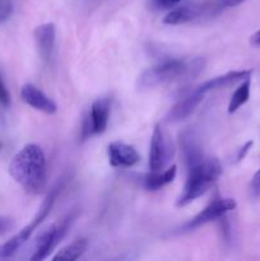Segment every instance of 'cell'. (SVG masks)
I'll return each instance as SVG.
<instances>
[{"instance_id": "obj_24", "label": "cell", "mask_w": 260, "mask_h": 261, "mask_svg": "<svg viewBox=\"0 0 260 261\" xmlns=\"http://www.w3.org/2000/svg\"><path fill=\"white\" fill-rule=\"evenodd\" d=\"M0 105L8 107L10 105V94L8 88L5 87L4 82H3L2 76H0Z\"/></svg>"}, {"instance_id": "obj_7", "label": "cell", "mask_w": 260, "mask_h": 261, "mask_svg": "<svg viewBox=\"0 0 260 261\" xmlns=\"http://www.w3.org/2000/svg\"><path fill=\"white\" fill-rule=\"evenodd\" d=\"M111 115V99L98 98L92 103L91 110L83 120L81 138L82 140L89 139L93 135L102 134L106 130Z\"/></svg>"}, {"instance_id": "obj_20", "label": "cell", "mask_w": 260, "mask_h": 261, "mask_svg": "<svg viewBox=\"0 0 260 261\" xmlns=\"http://www.w3.org/2000/svg\"><path fill=\"white\" fill-rule=\"evenodd\" d=\"M244 2H246V0H214L212 9H216L217 12H219V10H223L226 8L237 7V5L242 4Z\"/></svg>"}, {"instance_id": "obj_19", "label": "cell", "mask_w": 260, "mask_h": 261, "mask_svg": "<svg viewBox=\"0 0 260 261\" xmlns=\"http://www.w3.org/2000/svg\"><path fill=\"white\" fill-rule=\"evenodd\" d=\"M13 12L12 0H0V23L9 19Z\"/></svg>"}, {"instance_id": "obj_25", "label": "cell", "mask_w": 260, "mask_h": 261, "mask_svg": "<svg viewBox=\"0 0 260 261\" xmlns=\"http://www.w3.org/2000/svg\"><path fill=\"white\" fill-rule=\"evenodd\" d=\"M183 0H153V4L157 9H172Z\"/></svg>"}, {"instance_id": "obj_14", "label": "cell", "mask_w": 260, "mask_h": 261, "mask_svg": "<svg viewBox=\"0 0 260 261\" xmlns=\"http://www.w3.org/2000/svg\"><path fill=\"white\" fill-rule=\"evenodd\" d=\"M176 173H177V167L175 165H172L165 171H158V172L150 171V173L143 176V186L148 191H158L172 182L176 177Z\"/></svg>"}, {"instance_id": "obj_5", "label": "cell", "mask_w": 260, "mask_h": 261, "mask_svg": "<svg viewBox=\"0 0 260 261\" xmlns=\"http://www.w3.org/2000/svg\"><path fill=\"white\" fill-rule=\"evenodd\" d=\"M74 219H75V214H68L59 223H53L43 228L36 237V241L33 244V254L30 257V260H45L53 252V250L58 246L59 242L64 239L66 232L73 224Z\"/></svg>"}, {"instance_id": "obj_12", "label": "cell", "mask_w": 260, "mask_h": 261, "mask_svg": "<svg viewBox=\"0 0 260 261\" xmlns=\"http://www.w3.org/2000/svg\"><path fill=\"white\" fill-rule=\"evenodd\" d=\"M204 96H205V94H204L203 92L199 91L198 88L194 89L191 93H189L188 96H185L183 99H180V101L170 110V112H168L167 115L168 121L178 122L190 116V115L195 111L196 107L201 103V101L204 99Z\"/></svg>"}, {"instance_id": "obj_26", "label": "cell", "mask_w": 260, "mask_h": 261, "mask_svg": "<svg viewBox=\"0 0 260 261\" xmlns=\"http://www.w3.org/2000/svg\"><path fill=\"white\" fill-rule=\"evenodd\" d=\"M250 43L252 46H256V47H260V30L256 31L254 35L250 37Z\"/></svg>"}, {"instance_id": "obj_21", "label": "cell", "mask_w": 260, "mask_h": 261, "mask_svg": "<svg viewBox=\"0 0 260 261\" xmlns=\"http://www.w3.org/2000/svg\"><path fill=\"white\" fill-rule=\"evenodd\" d=\"M252 145H254V142H252V140H249V142L245 143L242 147H240L239 149H237L236 155H235V163L242 162V161L245 160V157L247 155V153H249L250 149L252 148Z\"/></svg>"}, {"instance_id": "obj_17", "label": "cell", "mask_w": 260, "mask_h": 261, "mask_svg": "<svg viewBox=\"0 0 260 261\" xmlns=\"http://www.w3.org/2000/svg\"><path fill=\"white\" fill-rule=\"evenodd\" d=\"M199 9L191 7H180L175 8V9L171 10L165 18H163V23L168 25H177V24H184V23H188L190 20H193L194 18H196L199 15Z\"/></svg>"}, {"instance_id": "obj_18", "label": "cell", "mask_w": 260, "mask_h": 261, "mask_svg": "<svg viewBox=\"0 0 260 261\" xmlns=\"http://www.w3.org/2000/svg\"><path fill=\"white\" fill-rule=\"evenodd\" d=\"M87 247H88V241L86 239H78L71 242L70 245L64 247V249H61L60 251H58V254L53 257V260H78L86 252Z\"/></svg>"}, {"instance_id": "obj_11", "label": "cell", "mask_w": 260, "mask_h": 261, "mask_svg": "<svg viewBox=\"0 0 260 261\" xmlns=\"http://www.w3.org/2000/svg\"><path fill=\"white\" fill-rule=\"evenodd\" d=\"M20 98L28 106L46 115H54L58 112V105L53 99L48 98L40 88H37V87L31 83L22 86V88H20Z\"/></svg>"}, {"instance_id": "obj_2", "label": "cell", "mask_w": 260, "mask_h": 261, "mask_svg": "<svg viewBox=\"0 0 260 261\" xmlns=\"http://www.w3.org/2000/svg\"><path fill=\"white\" fill-rule=\"evenodd\" d=\"M204 61L201 59L184 60L171 59L145 69L138 76L137 87L139 89H152L178 79L195 76L203 70Z\"/></svg>"}, {"instance_id": "obj_23", "label": "cell", "mask_w": 260, "mask_h": 261, "mask_svg": "<svg viewBox=\"0 0 260 261\" xmlns=\"http://www.w3.org/2000/svg\"><path fill=\"white\" fill-rule=\"evenodd\" d=\"M14 227V221L9 217L0 216V236L8 233Z\"/></svg>"}, {"instance_id": "obj_10", "label": "cell", "mask_w": 260, "mask_h": 261, "mask_svg": "<svg viewBox=\"0 0 260 261\" xmlns=\"http://www.w3.org/2000/svg\"><path fill=\"white\" fill-rule=\"evenodd\" d=\"M109 163L111 167L129 168L140 161V154L133 145L122 142H112L107 147Z\"/></svg>"}, {"instance_id": "obj_16", "label": "cell", "mask_w": 260, "mask_h": 261, "mask_svg": "<svg viewBox=\"0 0 260 261\" xmlns=\"http://www.w3.org/2000/svg\"><path fill=\"white\" fill-rule=\"evenodd\" d=\"M250 93H251V78H246L240 82V86L232 93L228 107H227L228 114H235L240 107L244 106L250 99Z\"/></svg>"}, {"instance_id": "obj_4", "label": "cell", "mask_w": 260, "mask_h": 261, "mask_svg": "<svg viewBox=\"0 0 260 261\" xmlns=\"http://www.w3.org/2000/svg\"><path fill=\"white\" fill-rule=\"evenodd\" d=\"M61 189H63V182L60 181V182L56 184V185L48 191L45 200H43L42 205L40 206L37 214H36V217L33 218V221L31 222L28 226H25L22 231L18 232L15 236H13L9 241H7L5 244H3L2 246H0V259L12 257L13 255L17 254V252L19 251L20 247L31 239L33 232L38 228V226H40V224L47 218L48 214H50L51 209H53L54 204H55L56 201V198H58V195L60 194Z\"/></svg>"}, {"instance_id": "obj_1", "label": "cell", "mask_w": 260, "mask_h": 261, "mask_svg": "<svg viewBox=\"0 0 260 261\" xmlns=\"http://www.w3.org/2000/svg\"><path fill=\"white\" fill-rule=\"evenodd\" d=\"M9 175L25 193L42 194L47 188V167L42 148L37 144L24 145L13 157Z\"/></svg>"}, {"instance_id": "obj_13", "label": "cell", "mask_w": 260, "mask_h": 261, "mask_svg": "<svg viewBox=\"0 0 260 261\" xmlns=\"http://www.w3.org/2000/svg\"><path fill=\"white\" fill-rule=\"evenodd\" d=\"M251 75H252L251 69H249V70L228 71V73L223 74V75L216 76V78L204 82L203 84H200V86L198 87V89L200 92H203L204 94H206L211 91L227 88V87H231L233 86V84L240 83V82H242L244 79L251 78Z\"/></svg>"}, {"instance_id": "obj_22", "label": "cell", "mask_w": 260, "mask_h": 261, "mask_svg": "<svg viewBox=\"0 0 260 261\" xmlns=\"http://www.w3.org/2000/svg\"><path fill=\"white\" fill-rule=\"evenodd\" d=\"M250 191H251L252 196L260 198V168L252 176L251 184H250Z\"/></svg>"}, {"instance_id": "obj_3", "label": "cell", "mask_w": 260, "mask_h": 261, "mask_svg": "<svg viewBox=\"0 0 260 261\" xmlns=\"http://www.w3.org/2000/svg\"><path fill=\"white\" fill-rule=\"evenodd\" d=\"M221 175L222 166L217 158L203 157L194 165L189 166L188 178L184 185L183 193L176 201V206H186L200 198L213 186Z\"/></svg>"}, {"instance_id": "obj_6", "label": "cell", "mask_w": 260, "mask_h": 261, "mask_svg": "<svg viewBox=\"0 0 260 261\" xmlns=\"http://www.w3.org/2000/svg\"><path fill=\"white\" fill-rule=\"evenodd\" d=\"M237 206V203L235 199L231 198H222V196L217 195L205 208L201 212H199L194 218H191L190 221L186 222L180 229H183V232H190L194 229L199 228V227L204 226L206 223H211V222L217 221V219H221L223 217H226L227 213L235 211Z\"/></svg>"}, {"instance_id": "obj_9", "label": "cell", "mask_w": 260, "mask_h": 261, "mask_svg": "<svg viewBox=\"0 0 260 261\" xmlns=\"http://www.w3.org/2000/svg\"><path fill=\"white\" fill-rule=\"evenodd\" d=\"M36 46L40 54V58L47 65H50L55 54L56 42V28L54 23H43L37 25L33 31Z\"/></svg>"}, {"instance_id": "obj_15", "label": "cell", "mask_w": 260, "mask_h": 261, "mask_svg": "<svg viewBox=\"0 0 260 261\" xmlns=\"http://www.w3.org/2000/svg\"><path fill=\"white\" fill-rule=\"evenodd\" d=\"M180 144L181 148H183L184 157H185V162L188 165V167L204 157L198 142H196L195 138H194V135L191 133L186 132L181 135Z\"/></svg>"}, {"instance_id": "obj_8", "label": "cell", "mask_w": 260, "mask_h": 261, "mask_svg": "<svg viewBox=\"0 0 260 261\" xmlns=\"http://www.w3.org/2000/svg\"><path fill=\"white\" fill-rule=\"evenodd\" d=\"M172 144L166 137L165 132L162 130L161 124H155L150 139V150H149V168L152 172L162 171L168 165L171 158L173 157Z\"/></svg>"}]
</instances>
